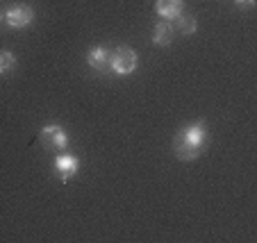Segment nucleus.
<instances>
[{"label":"nucleus","instance_id":"nucleus-1","mask_svg":"<svg viewBox=\"0 0 257 243\" xmlns=\"http://www.w3.org/2000/svg\"><path fill=\"white\" fill-rule=\"evenodd\" d=\"M207 148V125L205 121H196L191 125H185L175 134L173 150L180 161H194Z\"/></svg>","mask_w":257,"mask_h":243},{"label":"nucleus","instance_id":"nucleus-2","mask_svg":"<svg viewBox=\"0 0 257 243\" xmlns=\"http://www.w3.org/2000/svg\"><path fill=\"white\" fill-rule=\"evenodd\" d=\"M137 64H139V57H137V53L130 46H118V48L112 50V71L116 75L135 73Z\"/></svg>","mask_w":257,"mask_h":243},{"label":"nucleus","instance_id":"nucleus-3","mask_svg":"<svg viewBox=\"0 0 257 243\" xmlns=\"http://www.w3.org/2000/svg\"><path fill=\"white\" fill-rule=\"evenodd\" d=\"M34 21V10L30 5H12L5 12V25L12 30H23Z\"/></svg>","mask_w":257,"mask_h":243},{"label":"nucleus","instance_id":"nucleus-4","mask_svg":"<svg viewBox=\"0 0 257 243\" xmlns=\"http://www.w3.org/2000/svg\"><path fill=\"white\" fill-rule=\"evenodd\" d=\"M39 139H41V143H44V148H48V150H66V146H68L66 132L59 125H55V123L41 127Z\"/></svg>","mask_w":257,"mask_h":243},{"label":"nucleus","instance_id":"nucleus-5","mask_svg":"<svg viewBox=\"0 0 257 243\" xmlns=\"http://www.w3.org/2000/svg\"><path fill=\"white\" fill-rule=\"evenodd\" d=\"M53 170H55V175L59 177V182H68L75 173L80 170V161L78 157H73V155H57L53 161Z\"/></svg>","mask_w":257,"mask_h":243},{"label":"nucleus","instance_id":"nucleus-6","mask_svg":"<svg viewBox=\"0 0 257 243\" xmlns=\"http://www.w3.org/2000/svg\"><path fill=\"white\" fill-rule=\"evenodd\" d=\"M87 64L96 73H109L112 71V50L105 46H96L87 53Z\"/></svg>","mask_w":257,"mask_h":243},{"label":"nucleus","instance_id":"nucleus-7","mask_svg":"<svg viewBox=\"0 0 257 243\" xmlns=\"http://www.w3.org/2000/svg\"><path fill=\"white\" fill-rule=\"evenodd\" d=\"M155 12L164 21H173V19H178V16L185 12V0H157Z\"/></svg>","mask_w":257,"mask_h":243},{"label":"nucleus","instance_id":"nucleus-8","mask_svg":"<svg viewBox=\"0 0 257 243\" xmlns=\"http://www.w3.org/2000/svg\"><path fill=\"white\" fill-rule=\"evenodd\" d=\"M173 23L171 21H160V23L155 25V32H153V44L160 46V48H166V46H171V41H173Z\"/></svg>","mask_w":257,"mask_h":243},{"label":"nucleus","instance_id":"nucleus-9","mask_svg":"<svg viewBox=\"0 0 257 243\" xmlns=\"http://www.w3.org/2000/svg\"><path fill=\"white\" fill-rule=\"evenodd\" d=\"M175 21V25H173V30H178V32H182L185 34V37H189V34H194L196 32V28H198V25H196V19L191 14H185V12H182V14L178 16V19H173Z\"/></svg>","mask_w":257,"mask_h":243},{"label":"nucleus","instance_id":"nucleus-10","mask_svg":"<svg viewBox=\"0 0 257 243\" xmlns=\"http://www.w3.org/2000/svg\"><path fill=\"white\" fill-rule=\"evenodd\" d=\"M16 68V57L10 50H0V75H10Z\"/></svg>","mask_w":257,"mask_h":243},{"label":"nucleus","instance_id":"nucleus-11","mask_svg":"<svg viewBox=\"0 0 257 243\" xmlns=\"http://www.w3.org/2000/svg\"><path fill=\"white\" fill-rule=\"evenodd\" d=\"M234 5H237V7H246V10H250V7H255V0H234Z\"/></svg>","mask_w":257,"mask_h":243},{"label":"nucleus","instance_id":"nucleus-12","mask_svg":"<svg viewBox=\"0 0 257 243\" xmlns=\"http://www.w3.org/2000/svg\"><path fill=\"white\" fill-rule=\"evenodd\" d=\"M0 23H5V14L3 12H0Z\"/></svg>","mask_w":257,"mask_h":243}]
</instances>
